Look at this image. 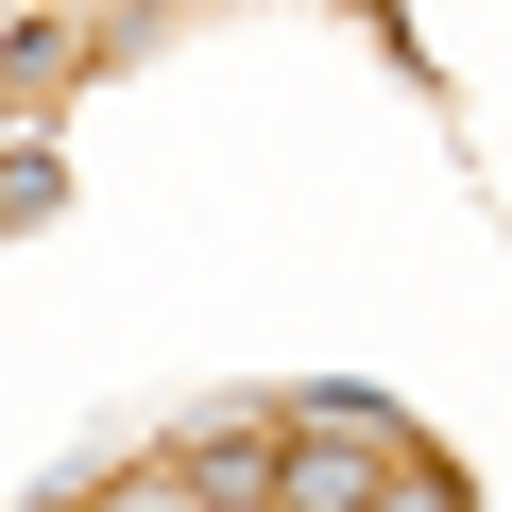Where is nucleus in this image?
Segmentation results:
<instances>
[{
	"label": "nucleus",
	"mask_w": 512,
	"mask_h": 512,
	"mask_svg": "<svg viewBox=\"0 0 512 512\" xmlns=\"http://www.w3.org/2000/svg\"><path fill=\"white\" fill-rule=\"evenodd\" d=\"M359 478H376L359 444H291V478H274V495H291V512H359Z\"/></svg>",
	"instance_id": "f257e3e1"
},
{
	"label": "nucleus",
	"mask_w": 512,
	"mask_h": 512,
	"mask_svg": "<svg viewBox=\"0 0 512 512\" xmlns=\"http://www.w3.org/2000/svg\"><path fill=\"white\" fill-rule=\"evenodd\" d=\"M188 478H205V495H274L291 461H274V444H188Z\"/></svg>",
	"instance_id": "f03ea898"
}]
</instances>
